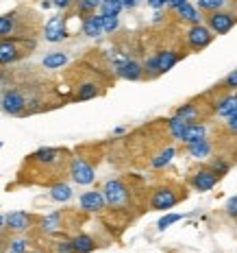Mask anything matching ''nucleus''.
Here are the masks:
<instances>
[{"instance_id":"nucleus-15","label":"nucleus","mask_w":237,"mask_h":253,"mask_svg":"<svg viewBox=\"0 0 237 253\" xmlns=\"http://www.w3.org/2000/svg\"><path fill=\"white\" fill-rule=\"evenodd\" d=\"M155 55H157V63H159V75H166V72H170L172 68L178 63V59H181V52L172 50V48L159 50V52H155Z\"/></svg>"},{"instance_id":"nucleus-41","label":"nucleus","mask_w":237,"mask_h":253,"mask_svg":"<svg viewBox=\"0 0 237 253\" xmlns=\"http://www.w3.org/2000/svg\"><path fill=\"white\" fill-rule=\"evenodd\" d=\"M50 2H52V7L59 9V11H66V9L72 7V0H50Z\"/></svg>"},{"instance_id":"nucleus-13","label":"nucleus","mask_w":237,"mask_h":253,"mask_svg":"<svg viewBox=\"0 0 237 253\" xmlns=\"http://www.w3.org/2000/svg\"><path fill=\"white\" fill-rule=\"evenodd\" d=\"M78 205H81L83 212H89V214H98L107 208L100 190H87V192H83L81 197H78Z\"/></svg>"},{"instance_id":"nucleus-28","label":"nucleus","mask_w":237,"mask_h":253,"mask_svg":"<svg viewBox=\"0 0 237 253\" xmlns=\"http://www.w3.org/2000/svg\"><path fill=\"white\" fill-rule=\"evenodd\" d=\"M100 2H102V0H72V4L76 7V13L81 15V18H85L89 13H96Z\"/></svg>"},{"instance_id":"nucleus-26","label":"nucleus","mask_w":237,"mask_h":253,"mask_svg":"<svg viewBox=\"0 0 237 253\" xmlns=\"http://www.w3.org/2000/svg\"><path fill=\"white\" fill-rule=\"evenodd\" d=\"M68 61L70 59H68L66 52H48V55L41 59V66H44L46 70H59V68H63Z\"/></svg>"},{"instance_id":"nucleus-2","label":"nucleus","mask_w":237,"mask_h":253,"mask_svg":"<svg viewBox=\"0 0 237 253\" xmlns=\"http://www.w3.org/2000/svg\"><path fill=\"white\" fill-rule=\"evenodd\" d=\"M100 192H102V197H104V203L113 210L124 208L131 199V192H129V188H126V183L122 179H107Z\"/></svg>"},{"instance_id":"nucleus-45","label":"nucleus","mask_w":237,"mask_h":253,"mask_svg":"<svg viewBox=\"0 0 237 253\" xmlns=\"http://www.w3.org/2000/svg\"><path fill=\"white\" fill-rule=\"evenodd\" d=\"M122 133H126V129H124V126H118V129L113 131V135H122Z\"/></svg>"},{"instance_id":"nucleus-21","label":"nucleus","mask_w":237,"mask_h":253,"mask_svg":"<svg viewBox=\"0 0 237 253\" xmlns=\"http://www.w3.org/2000/svg\"><path fill=\"white\" fill-rule=\"evenodd\" d=\"M15 33H18V18H15V13H2L0 15V40L15 38Z\"/></svg>"},{"instance_id":"nucleus-12","label":"nucleus","mask_w":237,"mask_h":253,"mask_svg":"<svg viewBox=\"0 0 237 253\" xmlns=\"http://www.w3.org/2000/svg\"><path fill=\"white\" fill-rule=\"evenodd\" d=\"M115 75L124 81H139L144 79V70H141V63L135 59H118L113 66Z\"/></svg>"},{"instance_id":"nucleus-24","label":"nucleus","mask_w":237,"mask_h":253,"mask_svg":"<svg viewBox=\"0 0 237 253\" xmlns=\"http://www.w3.org/2000/svg\"><path fill=\"white\" fill-rule=\"evenodd\" d=\"M178 15V20H183V22H189V24H200V13H198V9L194 7V4H189V2H183L181 7L174 11Z\"/></svg>"},{"instance_id":"nucleus-6","label":"nucleus","mask_w":237,"mask_h":253,"mask_svg":"<svg viewBox=\"0 0 237 253\" xmlns=\"http://www.w3.org/2000/svg\"><path fill=\"white\" fill-rule=\"evenodd\" d=\"M215 35L211 33V31L207 29V24H192L187 29V33H185V42H187V46L192 50H204L207 46H211V42H213Z\"/></svg>"},{"instance_id":"nucleus-34","label":"nucleus","mask_w":237,"mask_h":253,"mask_svg":"<svg viewBox=\"0 0 237 253\" xmlns=\"http://www.w3.org/2000/svg\"><path fill=\"white\" fill-rule=\"evenodd\" d=\"M209 168H211V170H213L218 177H224L226 172L231 170V164L224 160V157H218V160H211V162H209Z\"/></svg>"},{"instance_id":"nucleus-29","label":"nucleus","mask_w":237,"mask_h":253,"mask_svg":"<svg viewBox=\"0 0 237 253\" xmlns=\"http://www.w3.org/2000/svg\"><path fill=\"white\" fill-rule=\"evenodd\" d=\"M174 116H178V118H183V120H187V123H196V118L200 116V112H198V105H194V103H185V105H181V107H176Z\"/></svg>"},{"instance_id":"nucleus-7","label":"nucleus","mask_w":237,"mask_h":253,"mask_svg":"<svg viewBox=\"0 0 237 253\" xmlns=\"http://www.w3.org/2000/svg\"><path fill=\"white\" fill-rule=\"evenodd\" d=\"M181 201V194L176 192L174 188L170 186H161L152 192L150 197V210H157V212H166V210H172L174 205Z\"/></svg>"},{"instance_id":"nucleus-8","label":"nucleus","mask_w":237,"mask_h":253,"mask_svg":"<svg viewBox=\"0 0 237 253\" xmlns=\"http://www.w3.org/2000/svg\"><path fill=\"white\" fill-rule=\"evenodd\" d=\"M33 225H35V216L29 212H22V210L4 214V229L11 231V234H26Z\"/></svg>"},{"instance_id":"nucleus-9","label":"nucleus","mask_w":237,"mask_h":253,"mask_svg":"<svg viewBox=\"0 0 237 253\" xmlns=\"http://www.w3.org/2000/svg\"><path fill=\"white\" fill-rule=\"evenodd\" d=\"M63 162V151L61 149H52V146H44V149H37L35 153L29 155V164H37L41 168H50L57 166Z\"/></svg>"},{"instance_id":"nucleus-18","label":"nucleus","mask_w":237,"mask_h":253,"mask_svg":"<svg viewBox=\"0 0 237 253\" xmlns=\"http://www.w3.org/2000/svg\"><path fill=\"white\" fill-rule=\"evenodd\" d=\"M74 197V192H72V186L66 181H57L50 186V199L57 203H68L70 199Z\"/></svg>"},{"instance_id":"nucleus-46","label":"nucleus","mask_w":237,"mask_h":253,"mask_svg":"<svg viewBox=\"0 0 237 253\" xmlns=\"http://www.w3.org/2000/svg\"><path fill=\"white\" fill-rule=\"evenodd\" d=\"M50 7H52L50 0H44V2H41V9H50Z\"/></svg>"},{"instance_id":"nucleus-4","label":"nucleus","mask_w":237,"mask_h":253,"mask_svg":"<svg viewBox=\"0 0 237 253\" xmlns=\"http://www.w3.org/2000/svg\"><path fill=\"white\" fill-rule=\"evenodd\" d=\"M235 24H237V13H233V11L218 9V11H211L207 15V29L211 31L213 35H226Z\"/></svg>"},{"instance_id":"nucleus-36","label":"nucleus","mask_w":237,"mask_h":253,"mask_svg":"<svg viewBox=\"0 0 237 253\" xmlns=\"http://www.w3.org/2000/svg\"><path fill=\"white\" fill-rule=\"evenodd\" d=\"M224 2H226V0H198V7H200V11L211 13V11H218V9H222Z\"/></svg>"},{"instance_id":"nucleus-1","label":"nucleus","mask_w":237,"mask_h":253,"mask_svg":"<svg viewBox=\"0 0 237 253\" xmlns=\"http://www.w3.org/2000/svg\"><path fill=\"white\" fill-rule=\"evenodd\" d=\"M33 48H35V40H26V38H4V40H0V66L15 63Z\"/></svg>"},{"instance_id":"nucleus-39","label":"nucleus","mask_w":237,"mask_h":253,"mask_svg":"<svg viewBox=\"0 0 237 253\" xmlns=\"http://www.w3.org/2000/svg\"><path fill=\"white\" fill-rule=\"evenodd\" d=\"M224 210H226V214H229L231 218H235V220H237V197H231L229 201H226Z\"/></svg>"},{"instance_id":"nucleus-19","label":"nucleus","mask_w":237,"mask_h":253,"mask_svg":"<svg viewBox=\"0 0 237 253\" xmlns=\"http://www.w3.org/2000/svg\"><path fill=\"white\" fill-rule=\"evenodd\" d=\"M235 109H237V94H226V96L215 101V105H213V112L218 116H222V118L231 116Z\"/></svg>"},{"instance_id":"nucleus-37","label":"nucleus","mask_w":237,"mask_h":253,"mask_svg":"<svg viewBox=\"0 0 237 253\" xmlns=\"http://www.w3.org/2000/svg\"><path fill=\"white\" fill-rule=\"evenodd\" d=\"M181 218H183V214H166V216H161L159 223H157V229H159V231H166L168 227H170V225L178 223Z\"/></svg>"},{"instance_id":"nucleus-5","label":"nucleus","mask_w":237,"mask_h":253,"mask_svg":"<svg viewBox=\"0 0 237 253\" xmlns=\"http://www.w3.org/2000/svg\"><path fill=\"white\" fill-rule=\"evenodd\" d=\"M0 109L9 116H22L26 114V96L20 89H4L0 94Z\"/></svg>"},{"instance_id":"nucleus-3","label":"nucleus","mask_w":237,"mask_h":253,"mask_svg":"<svg viewBox=\"0 0 237 253\" xmlns=\"http://www.w3.org/2000/svg\"><path fill=\"white\" fill-rule=\"evenodd\" d=\"M68 175L72 177V181H74L76 186H92L94 179H96V170H94V166L89 164L85 157L76 155V157H72L70 160Z\"/></svg>"},{"instance_id":"nucleus-16","label":"nucleus","mask_w":237,"mask_h":253,"mask_svg":"<svg viewBox=\"0 0 237 253\" xmlns=\"http://www.w3.org/2000/svg\"><path fill=\"white\" fill-rule=\"evenodd\" d=\"M70 240H72V247H74L76 253H92V251L98 249L96 238H94V236H89V234H85V231L74 234Z\"/></svg>"},{"instance_id":"nucleus-17","label":"nucleus","mask_w":237,"mask_h":253,"mask_svg":"<svg viewBox=\"0 0 237 253\" xmlns=\"http://www.w3.org/2000/svg\"><path fill=\"white\" fill-rule=\"evenodd\" d=\"M207 138V125L204 123H189L185 133H183V144H192V142Z\"/></svg>"},{"instance_id":"nucleus-23","label":"nucleus","mask_w":237,"mask_h":253,"mask_svg":"<svg viewBox=\"0 0 237 253\" xmlns=\"http://www.w3.org/2000/svg\"><path fill=\"white\" fill-rule=\"evenodd\" d=\"M174 155H176L174 146H166V149L159 151V153H157V155L150 160V166L155 168V170H161V168H166L172 160H174Z\"/></svg>"},{"instance_id":"nucleus-10","label":"nucleus","mask_w":237,"mask_h":253,"mask_svg":"<svg viewBox=\"0 0 237 253\" xmlns=\"http://www.w3.org/2000/svg\"><path fill=\"white\" fill-rule=\"evenodd\" d=\"M70 35V31H68L66 26V18L63 15H55V18H50L48 22L44 26V40L50 42V44H59Z\"/></svg>"},{"instance_id":"nucleus-35","label":"nucleus","mask_w":237,"mask_h":253,"mask_svg":"<svg viewBox=\"0 0 237 253\" xmlns=\"http://www.w3.org/2000/svg\"><path fill=\"white\" fill-rule=\"evenodd\" d=\"M118 29H120L118 15H102V31L104 33H115Z\"/></svg>"},{"instance_id":"nucleus-22","label":"nucleus","mask_w":237,"mask_h":253,"mask_svg":"<svg viewBox=\"0 0 237 253\" xmlns=\"http://www.w3.org/2000/svg\"><path fill=\"white\" fill-rule=\"evenodd\" d=\"M61 218H63L61 212H52L48 216H44V218L39 220V229L44 231V234H59L61 227H63Z\"/></svg>"},{"instance_id":"nucleus-38","label":"nucleus","mask_w":237,"mask_h":253,"mask_svg":"<svg viewBox=\"0 0 237 253\" xmlns=\"http://www.w3.org/2000/svg\"><path fill=\"white\" fill-rule=\"evenodd\" d=\"M222 89H229V92H233V89H237V68H235V70H231L229 75L224 77V81H222Z\"/></svg>"},{"instance_id":"nucleus-20","label":"nucleus","mask_w":237,"mask_h":253,"mask_svg":"<svg viewBox=\"0 0 237 253\" xmlns=\"http://www.w3.org/2000/svg\"><path fill=\"white\" fill-rule=\"evenodd\" d=\"M100 94V85L94 81H83L78 83L76 92H74V101H92Z\"/></svg>"},{"instance_id":"nucleus-31","label":"nucleus","mask_w":237,"mask_h":253,"mask_svg":"<svg viewBox=\"0 0 237 253\" xmlns=\"http://www.w3.org/2000/svg\"><path fill=\"white\" fill-rule=\"evenodd\" d=\"M141 70H144V77H146V79H157V77H161V75H159V63H157V55L146 57V61L141 63Z\"/></svg>"},{"instance_id":"nucleus-42","label":"nucleus","mask_w":237,"mask_h":253,"mask_svg":"<svg viewBox=\"0 0 237 253\" xmlns=\"http://www.w3.org/2000/svg\"><path fill=\"white\" fill-rule=\"evenodd\" d=\"M166 2H168V0H148V7H152L155 11H159V9L166 7Z\"/></svg>"},{"instance_id":"nucleus-48","label":"nucleus","mask_w":237,"mask_h":253,"mask_svg":"<svg viewBox=\"0 0 237 253\" xmlns=\"http://www.w3.org/2000/svg\"><path fill=\"white\" fill-rule=\"evenodd\" d=\"M26 253H44V251H37V249H35V251H26Z\"/></svg>"},{"instance_id":"nucleus-14","label":"nucleus","mask_w":237,"mask_h":253,"mask_svg":"<svg viewBox=\"0 0 237 253\" xmlns=\"http://www.w3.org/2000/svg\"><path fill=\"white\" fill-rule=\"evenodd\" d=\"M81 31H83V35H85V38H92V40L104 35V31H102V15H100V13L85 15V18H83V22H81Z\"/></svg>"},{"instance_id":"nucleus-25","label":"nucleus","mask_w":237,"mask_h":253,"mask_svg":"<svg viewBox=\"0 0 237 253\" xmlns=\"http://www.w3.org/2000/svg\"><path fill=\"white\" fill-rule=\"evenodd\" d=\"M187 125H189L187 120L178 118V116H170V118H168V131H170V135L176 142H183V133H185Z\"/></svg>"},{"instance_id":"nucleus-47","label":"nucleus","mask_w":237,"mask_h":253,"mask_svg":"<svg viewBox=\"0 0 237 253\" xmlns=\"http://www.w3.org/2000/svg\"><path fill=\"white\" fill-rule=\"evenodd\" d=\"M0 229H4V214H0Z\"/></svg>"},{"instance_id":"nucleus-44","label":"nucleus","mask_w":237,"mask_h":253,"mask_svg":"<svg viewBox=\"0 0 237 253\" xmlns=\"http://www.w3.org/2000/svg\"><path fill=\"white\" fill-rule=\"evenodd\" d=\"M141 2V0H122V4H124V9H135L137 4Z\"/></svg>"},{"instance_id":"nucleus-32","label":"nucleus","mask_w":237,"mask_h":253,"mask_svg":"<svg viewBox=\"0 0 237 253\" xmlns=\"http://www.w3.org/2000/svg\"><path fill=\"white\" fill-rule=\"evenodd\" d=\"M7 251L9 253H26V251H29V238H24L22 234H18L15 238L9 240Z\"/></svg>"},{"instance_id":"nucleus-40","label":"nucleus","mask_w":237,"mask_h":253,"mask_svg":"<svg viewBox=\"0 0 237 253\" xmlns=\"http://www.w3.org/2000/svg\"><path fill=\"white\" fill-rule=\"evenodd\" d=\"M226 129H229L231 133L237 135V109L231 116H226Z\"/></svg>"},{"instance_id":"nucleus-49","label":"nucleus","mask_w":237,"mask_h":253,"mask_svg":"<svg viewBox=\"0 0 237 253\" xmlns=\"http://www.w3.org/2000/svg\"><path fill=\"white\" fill-rule=\"evenodd\" d=\"M0 149H2V142H0Z\"/></svg>"},{"instance_id":"nucleus-43","label":"nucleus","mask_w":237,"mask_h":253,"mask_svg":"<svg viewBox=\"0 0 237 253\" xmlns=\"http://www.w3.org/2000/svg\"><path fill=\"white\" fill-rule=\"evenodd\" d=\"M183 2H187V0H168V2H166V7H170L172 11H176V9L181 7Z\"/></svg>"},{"instance_id":"nucleus-27","label":"nucleus","mask_w":237,"mask_h":253,"mask_svg":"<svg viewBox=\"0 0 237 253\" xmlns=\"http://www.w3.org/2000/svg\"><path fill=\"white\" fill-rule=\"evenodd\" d=\"M187 153L192 157H196V160H204V157H209V153H211V142L207 138L192 142V144H187Z\"/></svg>"},{"instance_id":"nucleus-11","label":"nucleus","mask_w":237,"mask_h":253,"mask_svg":"<svg viewBox=\"0 0 237 253\" xmlns=\"http://www.w3.org/2000/svg\"><path fill=\"white\" fill-rule=\"evenodd\" d=\"M218 175L211 170L209 166H200L196 172L192 175V188L194 190H198V192H209V190H213L215 186H218Z\"/></svg>"},{"instance_id":"nucleus-33","label":"nucleus","mask_w":237,"mask_h":253,"mask_svg":"<svg viewBox=\"0 0 237 253\" xmlns=\"http://www.w3.org/2000/svg\"><path fill=\"white\" fill-rule=\"evenodd\" d=\"M50 253H76L70 238H57L50 245Z\"/></svg>"},{"instance_id":"nucleus-30","label":"nucleus","mask_w":237,"mask_h":253,"mask_svg":"<svg viewBox=\"0 0 237 253\" xmlns=\"http://www.w3.org/2000/svg\"><path fill=\"white\" fill-rule=\"evenodd\" d=\"M122 9H124L122 0H102L100 7H98V11H100V15H118L120 18Z\"/></svg>"}]
</instances>
